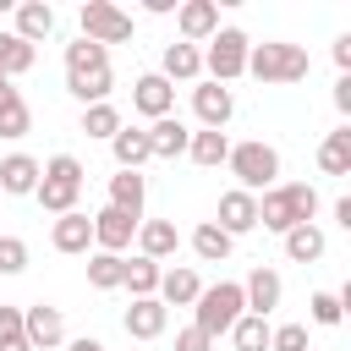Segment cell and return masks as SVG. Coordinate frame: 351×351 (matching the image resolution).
Here are the masks:
<instances>
[{
    "label": "cell",
    "mask_w": 351,
    "mask_h": 351,
    "mask_svg": "<svg viewBox=\"0 0 351 351\" xmlns=\"http://www.w3.org/2000/svg\"><path fill=\"white\" fill-rule=\"evenodd\" d=\"M0 82H5V77H0Z\"/></svg>",
    "instance_id": "45"
},
{
    "label": "cell",
    "mask_w": 351,
    "mask_h": 351,
    "mask_svg": "<svg viewBox=\"0 0 351 351\" xmlns=\"http://www.w3.org/2000/svg\"><path fill=\"white\" fill-rule=\"evenodd\" d=\"M186 143H192V132H186L176 115H165V121L148 126V148H154V159H176V154H186Z\"/></svg>",
    "instance_id": "24"
},
{
    "label": "cell",
    "mask_w": 351,
    "mask_h": 351,
    "mask_svg": "<svg viewBox=\"0 0 351 351\" xmlns=\"http://www.w3.org/2000/svg\"><path fill=\"white\" fill-rule=\"evenodd\" d=\"M22 335H27L33 351H55V346L66 340V318H60V307H49V302L22 307Z\"/></svg>",
    "instance_id": "10"
},
{
    "label": "cell",
    "mask_w": 351,
    "mask_h": 351,
    "mask_svg": "<svg viewBox=\"0 0 351 351\" xmlns=\"http://www.w3.org/2000/svg\"><path fill=\"white\" fill-rule=\"evenodd\" d=\"M192 110H197V121L208 132H225V121L236 115V93L219 88V82H203V88H192Z\"/></svg>",
    "instance_id": "13"
},
{
    "label": "cell",
    "mask_w": 351,
    "mask_h": 351,
    "mask_svg": "<svg viewBox=\"0 0 351 351\" xmlns=\"http://www.w3.org/2000/svg\"><path fill=\"white\" fill-rule=\"evenodd\" d=\"M269 351H313V346H307V324H280V329H269Z\"/></svg>",
    "instance_id": "37"
},
{
    "label": "cell",
    "mask_w": 351,
    "mask_h": 351,
    "mask_svg": "<svg viewBox=\"0 0 351 351\" xmlns=\"http://www.w3.org/2000/svg\"><path fill=\"white\" fill-rule=\"evenodd\" d=\"M280 291H285V285H280V274H274V269H263V263L241 280V302H247V313H258V318H269V313L280 307Z\"/></svg>",
    "instance_id": "17"
},
{
    "label": "cell",
    "mask_w": 351,
    "mask_h": 351,
    "mask_svg": "<svg viewBox=\"0 0 351 351\" xmlns=\"http://www.w3.org/2000/svg\"><path fill=\"white\" fill-rule=\"evenodd\" d=\"M176 27H181V44H208L219 33V5L214 0H181L176 5Z\"/></svg>",
    "instance_id": "11"
},
{
    "label": "cell",
    "mask_w": 351,
    "mask_h": 351,
    "mask_svg": "<svg viewBox=\"0 0 351 351\" xmlns=\"http://www.w3.org/2000/svg\"><path fill=\"white\" fill-rule=\"evenodd\" d=\"M307 307H313V324H324V329H335V324L346 318V307H340V296H335V291H318Z\"/></svg>",
    "instance_id": "38"
},
{
    "label": "cell",
    "mask_w": 351,
    "mask_h": 351,
    "mask_svg": "<svg viewBox=\"0 0 351 351\" xmlns=\"http://www.w3.org/2000/svg\"><path fill=\"white\" fill-rule=\"evenodd\" d=\"M197 291H203L197 269H186V263H181V269H165V274H159V291H154V296H159L165 307H192V302H197Z\"/></svg>",
    "instance_id": "21"
},
{
    "label": "cell",
    "mask_w": 351,
    "mask_h": 351,
    "mask_svg": "<svg viewBox=\"0 0 351 351\" xmlns=\"http://www.w3.org/2000/svg\"><path fill=\"white\" fill-rule=\"evenodd\" d=\"M110 49H99V44H88V38H77V44H66V88H71V99H82V110L88 104H110Z\"/></svg>",
    "instance_id": "1"
},
{
    "label": "cell",
    "mask_w": 351,
    "mask_h": 351,
    "mask_svg": "<svg viewBox=\"0 0 351 351\" xmlns=\"http://www.w3.org/2000/svg\"><path fill=\"white\" fill-rule=\"evenodd\" d=\"M137 225H143V219H132V214H121V208H110V203H104V208L93 214V247L121 258V252L137 241Z\"/></svg>",
    "instance_id": "9"
},
{
    "label": "cell",
    "mask_w": 351,
    "mask_h": 351,
    "mask_svg": "<svg viewBox=\"0 0 351 351\" xmlns=\"http://www.w3.org/2000/svg\"><path fill=\"white\" fill-rule=\"evenodd\" d=\"M38 186V159L33 154H5L0 159V197H27Z\"/></svg>",
    "instance_id": "20"
},
{
    "label": "cell",
    "mask_w": 351,
    "mask_h": 351,
    "mask_svg": "<svg viewBox=\"0 0 351 351\" xmlns=\"http://www.w3.org/2000/svg\"><path fill=\"white\" fill-rule=\"evenodd\" d=\"M55 33V5L49 0H22L16 5V38L22 44H38V38H49Z\"/></svg>",
    "instance_id": "22"
},
{
    "label": "cell",
    "mask_w": 351,
    "mask_h": 351,
    "mask_svg": "<svg viewBox=\"0 0 351 351\" xmlns=\"http://www.w3.org/2000/svg\"><path fill=\"white\" fill-rule=\"evenodd\" d=\"M0 351H33L22 335V307H5V302H0Z\"/></svg>",
    "instance_id": "36"
},
{
    "label": "cell",
    "mask_w": 351,
    "mask_h": 351,
    "mask_svg": "<svg viewBox=\"0 0 351 351\" xmlns=\"http://www.w3.org/2000/svg\"><path fill=\"white\" fill-rule=\"evenodd\" d=\"M230 340H236V351H269V318L241 313V318L230 324Z\"/></svg>",
    "instance_id": "32"
},
{
    "label": "cell",
    "mask_w": 351,
    "mask_h": 351,
    "mask_svg": "<svg viewBox=\"0 0 351 351\" xmlns=\"http://www.w3.org/2000/svg\"><path fill=\"white\" fill-rule=\"evenodd\" d=\"M27 269V241L22 236H0V274H22Z\"/></svg>",
    "instance_id": "39"
},
{
    "label": "cell",
    "mask_w": 351,
    "mask_h": 351,
    "mask_svg": "<svg viewBox=\"0 0 351 351\" xmlns=\"http://www.w3.org/2000/svg\"><path fill=\"white\" fill-rule=\"evenodd\" d=\"M335 66H340V71H351V33H340V38H335Z\"/></svg>",
    "instance_id": "41"
},
{
    "label": "cell",
    "mask_w": 351,
    "mask_h": 351,
    "mask_svg": "<svg viewBox=\"0 0 351 351\" xmlns=\"http://www.w3.org/2000/svg\"><path fill=\"white\" fill-rule=\"evenodd\" d=\"M82 38L88 44H99V49H110V44H126L132 38V16L121 11V5H110V0H82Z\"/></svg>",
    "instance_id": "8"
},
{
    "label": "cell",
    "mask_w": 351,
    "mask_h": 351,
    "mask_svg": "<svg viewBox=\"0 0 351 351\" xmlns=\"http://www.w3.org/2000/svg\"><path fill=\"white\" fill-rule=\"evenodd\" d=\"M126 335L132 340H159L165 335V324H170V307L159 302V296H132V307H126Z\"/></svg>",
    "instance_id": "12"
},
{
    "label": "cell",
    "mask_w": 351,
    "mask_h": 351,
    "mask_svg": "<svg viewBox=\"0 0 351 351\" xmlns=\"http://www.w3.org/2000/svg\"><path fill=\"white\" fill-rule=\"evenodd\" d=\"M77 192H82V165L71 159V154H55L49 165H38V186H33V197H38V208L44 214H71L77 208Z\"/></svg>",
    "instance_id": "3"
},
{
    "label": "cell",
    "mask_w": 351,
    "mask_h": 351,
    "mask_svg": "<svg viewBox=\"0 0 351 351\" xmlns=\"http://www.w3.org/2000/svg\"><path fill=\"white\" fill-rule=\"evenodd\" d=\"M225 165H230L236 186H241V192H252V197H258V192H269V186H280V154H274L269 143H258V137H252V143H236Z\"/></svg>",
    "instance_id": "6"
},
{
    "label": "cell",
    "mask_w": 351,
    "mask_h": 351,
    "mask_svg": "<svg viewBox=\"0 0 351 351\" xmlns=\"http://www.w3.org/2000/svg\"><path fill=\"white\" fill-rule=\"evenodd\" d=\"M176 247H181V236H176L170 219H143V225H137V258L165 263V258H176Z\"/></svg>",
    "instance_id": "19"
},
{
    "label": "cell",
    "mask_w": 351,
    "mask_h": 351,
    "mask_svg": "<svg viewBox=\"0 0 351 351\" xmlns=\"http://www.w3.org/2000/svg\"><path fill=\"white\" fill-rule=\"evenodd\" d=\"M159 274H165V269H159L154 258H126V274H121V285H126L132 296H154V291H159Z\"/></svg>",
    "instance_id": "31"
},
{
    "label": "cell",
    "mask_w": 351,
    "mask_h": 351,
    "mask_svg": "<svg viewBox=\"0 0 351 351\" xmlns=\"http://www.w3.org/2000/svg\"><path fill=\"white\" fill-rule=\"evenodd\" d=\"M192 324L208 335V340H219V335H230V324L247 313V302H241V280H219V285H203L197 291V302H192Z\"/></svg>",
    "instance_id": "5"
},
{
    "label": "cell",
    "mask_w": 351,
    "mask_h": 351,
    "mask_svg": "<svg viewBox=\"0 0 351 351\" xmlns=\"http://www.w3.org/2000/svg\"><path fill=\"white\" fill-rule=\"evenodd\" d=\"M82 132L110 143V137L121 132V110H115V104H88V110H82Z\"/></svg>",
    "instance_id": "35"
},
{
    "label": "cell",
    "mask_w": 351,
    "mask_h": 351,
    "mask_svg": "<svg viewBox=\"0 0 351 351\" xmlns=\"http://www.w3.org/2000/svg\"><path fill=\"white\" fill-rule=\"evenodd\" d=\"M143 197H148V181H143L137 170H121V176H110V208H121V214L143 219Z\"/></svg>",
    "instance_id": "23"
},
{
    "label": "cell",
    "mask_w": 351,
    "mask_h": 351,
    "mask_svg": "<svg viewBox=\"0 0 351 351\" xmlns=\"http://www.w3.org/2000/svg\"><path fill=\"white\" fill-rule=\"evenodd\" d=\"M33 66V44H22L16 33H0V77L11 82V77H22Z\"/></svg>",
    "instance_id": "34"
},
{
    "label": "cell",
    "mask_w": 351,
    "mask_h": 351,
    "mask_svg": "<svg viewBox=\"0 0 351 351\" xmlns=\"http://www.w3.org/2000/svg\"><path fill=\"white\" fill-rule=\"evenodd\" d=\"M5 11H16V0H0V16H5Z\"/></svg>",
    "instance_id": "44"
},
{
    "label": "cell",
    "mask_w": 351,
    "mask_h": 351,
    "mask_svg": "<svg viewBox=\"0 0 351 351\" xmlns=\"http://www.w3.org/2000/svg\"><path fill=\"white\" fill-rule=\"evenodd\" d=\"M307 66H313L307 49H302V44H285V38H263V44L247 49V71H252L258 82H302Z\"/></svg>",
    "instance_id": "4"
},
{
    "label": "cell",
    "mask_w": 351,
    "mask_h": 351,
    "mask_svg": "<svg viewBox=\"0 0 351 351\" xmlns=\"http://www.w3.org/2000/svg\"><path fill=\"white\" fill-rule=\"evenodd\" d=\"M313 214H318V186H307V181H285V186H269L258 197V225L280 230V236L296 225H313Z\"/></svg>",
    "instance_id": "2"
},
{
    "label": "cell",
    "mask_w": 351,
    "mask_h": 351,
    "mask_svg": "<svg viewBox=\"0 0 351 351\" xmlns=\"http://www.w3.org/2000/svg\"><path fill=\"white\" fill-rule=\"evenodd\" d=\"M66 351H104V346H99V340H88V335H82V340H71V346H66Z\"/></svg>",
    "instance_id": "43"
},
{
    "label": "cell",
    "mask_w": 351,
    "mask_h": 351,
    "mask_svg": "<svg viewBox=\"0 0 351 351\" xmlns=\"http://www.w3.org/2000/svg\"><path fill=\"white\" fill-rule=\"evenodd\" d=\"M159 77H165L170 88H176V82H197V77H203V49H197V44H181V38H176V44H165Z\"/></svg>",
    "instance_id": "18"
},
{
    "label": "cell",
    "mask_w": 351,
    "mask_h": 351,
    "mask_svg": "<svg viewBox=\"0 0 351 351\" xmlns=\"http://www.w3.org/2000/svg\"><path fill=\"white\" fill-rule=\"evenodd\" d=\"M214 225H219L230 241H236V236H247V230L258 225V197H252V192H241V186H230V192L219 197V219H214Z\"/></svg>",
    "instance_id": "14"
},
{
    "label": "cell",
    "mask_w": 351,
    "mask_h": 351,
    "mask_svg": "<svg viewBox=\"0 0 351 351\" xmlns=\"http://www.w3.org/2000/svg\"><path fill=\"white\" fill-rule=\"evenodd\" d=\"M324 247H329V241H324L318 225H296V230H285V258H291V263H318Z\"/></svg>",
    "instance_id": "28"
},
{
    "label": "cell",
    "mask_w": 351,
    "mask_h": 351,
    "mask_svg": "<svg viewBox=\"0 0 351 351\" xmlns=\"http://www.w3.org/2000/svg\"><path fill=\"white\" fill-rule=\"evenodd\" d=\"M176 351H214V340H208L197 324H186V329L176 335Z\"/></svg>",
    "instance_id": "40"
},
{
    "label": "cell",
    "mask_w": 351,
    "mask_h": 351,
    "mask_svg": "<svg viewBox=\"0 0 351 351\" xmlns=\"http://www.w3.org/2000/svg\"><path fill=\"white\" fill-rule=\"evenodd\" d=\"M318 165H324V176H351V126H335V132L324 137Z\"/></svg>",
    "instance_id": "27"
},
{
    "label": "cell",
    "mask_w": 351,
    "mask_h": 351,
    "mask_svg": "<svg viewBox=\"0 0 351 351\" xmlns=\"http://www.w3.org/2000/svg\"><path fill=\"white\" fill-rule=\"evenodd\" d=\"M27 126H33L27 99H22L11 82H0V137H27Z\"/></svg>",
    "instance_id": "26"
},
{
    "label": "cell",
    "mask_w": 351,
    "mask_h": 351,
    "mask_svg": "<svg viewBox=\"0 0 351 351\" xmlns=\"http://www.w3.org/2000/svg\"><path fill=\"white\" fill-rule=\"evenodd\" d=\"M335 110H340V115H351V77H340V82H335Z\"/></svg>",
    "instance_id": "42"
},
{
    "label": "cell",
    "mask_w": 351,
    "mask_h": 351,
    "mask_svg": "<svg viewBox=\"0 0 351 351\" xmlns=\"http://www.w3.org/2000/svg\"><path fill=\"white\" fill-rule=\"evenodd\" d=\"M186 154H192V159H197L203 170H214V165H225V159H230V137H225V132H208V126H203V132H192Z\"/></svg>",
    "instance_id": "29"
},
{
    "label": "cell",
    "mask_w": 351,
    "mask_h": 351,
    "mask_svg": "<svg viewBox=\"0 0 351 351\" xmlns=\"http://www.w3.org/2000/svg\"><path fill=\"white\" fill-rule=\"evenodd\" d=\"M49 241H55V252H66V258L88 252V247H93V214H82V208L60 214V219H55V230H49Z\"/></svg>",
    "instance_id": "16"
},
{
    "label": "cell",
    "mask_w": 351,
    "mask_h": 351,
    "mask_svg": "<svg viewBox=\"0 0 351 351\" xmlns=\"http://www.w3.org/2000/svg\"><path fill=\"white\" fill-rule=\"evenodd\" d=\"M132 104H137L148 121H165V115L176 110V88H170L159 71H148V77H137V82H132Z\"/></svg>",
    "instance_id": "15"
},
{
    "label": "cell",
    "mask_w": 351,
    "mask_h": 351,
    "mask_svg": "<svg viewBox=\"0 0 351 351\" xmlns=\"http://www.w3.org/2000/svg\"><path fill=\"white\" fill-rule=\"evenodd\" d=\"M230 247H236V241H230L214 219H203V225L192 230V252H197L203 263H225V258H230Z\"/></svg>",
    "instance_id": "30"
},
{
    "label": "cell",
    "mask_w": 351,
    "mask_h": 351,
    "mask_svg": "<svg viewBox=\"0 0 351 351\" xmlns=\"http://www.w3.org/2000/svg\"><path fill=\"white\" fill-rule=\"evenodd\" d=\"M247 49H252V38L241 33V27H219L214 38H208V55H203V71H208V82H236L241 71H247Z\"/></svg>",
    "instance_id": "7"
},
{
    "label": "cell",
    "mask_w": 351,
    "mask_h": 351,
    "mask_svg": "<svg viewBox=\"0 0 351 351\" xmlns=\"http://www.w3.org/2000/svg\"><path fill=\"white\" fill-rule=\"evenodd\" d=\"M110 154H115V165H121V170H137L143 159H154V148H148V132H143V126H121V132L110 137Z\"/></svg>",
    "instance_id": "25"
},
{
    "label": "cell",
    "mask_w": 351,
    "mask_h": 351,
    "mask_svg": "<svg viewBox=\"0 0 351 351\" xmlns=\"http://www.w3.org/2000/svg\"><path fill=\"white\" fill-rule=\"evenodd\" d=\"M121 274H126V258H115V252H93L88 258V285L93 291H115Z\"/></svg>",
    "instance_id": "33"
}]
</instances>
